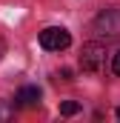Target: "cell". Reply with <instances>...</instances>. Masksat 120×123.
<instances>
[{
    "instance_id": "obj_1",
    "label": "cell",
    "mask_w": 120,
    "mask_h": 123,
    "mask_svg": "<svg viewBox=\"0 0 120 123\" xmlns=\"http://www.w3.org/2000/svg\"><path fill=\"white\" fill-rule=\"evenodd\" d=\"M106 46L103 43H86L83 46V52H80V66H83V72H91V74H97V72H103L106 69Z\"/></svg>"
},
{
    "instance_id": "obj_2",
    "label": "cell",
    "mask_w": 120,
    "mask_h": 123,
    "mask_svg": "<svg viewBox=\"0 0 120 123\" xmlns=\"http://www.w3.org/2000/svg\"><path fill=\"white\" fill-rule=\"evenodd\" d=\"M69 43H72V34L63 26H49L40 31V46L46 52H63V49H69Z\"/></svg>"
},
{
    "instance_id": "obj_3",
    "label": "cell",
    "mask_w": 120,
    "mask_h": 123,
    "mask_svg": "<svg viewBox=\"0 0 120 123\" xmlns=\"http://www.w3.org/2000/svg\"><path fill=\"white\" fill-rule=\"evenodd\" d=\"M94 31L103 37H120V9H106L97 14L94 20Z\"/></svg>"
},
{
    "instance_id": "obj_4",
    "label": "cell",
    "mask_w": 120,
    "mask_h": 123,
    "mask_svg": "<svg viewBox=\"0 0 120 123\" xmlns=\"http://www.w3.org/2000/svg\"><path fill=\"white\" fill-rule=\"evenodd\" d=\"M14 100H17V106H37L40 103V89L37 86H23Z\"/></svg>"
},
{
    "instance_id": "obj_5",
    "label": "cell",
    "mask_w": 120,
    "mask_h": 123,
    "mask_svg": "<svg viewBox=\"0 0 120 123\" xmlns=\"http://www.w3.org/2000/svg\"><path fill=\"white\" fill-rule=\"evenodd\" d=\"M77 112H80V103H74V100L60 103V115H63V117H72V115H77Z\"/></svg>"
},
{
    "instance_id": "obj_6",
    "label": "cell",
    "mask_w": 120,
    "mask_h": 123,
    "mask_svg": "<svg viewBox=\"0 0 120 123\" xmlns=\"http://www.w3.org/2000/svg\"><path fill=\"white\" fill-rule=\"evenodd\" d=\"M112 72L120 77V52H114V57H112Z\"/></svg>"
},
{
    "instance_id": "obj_7",
    "label": "cell",
    "mask_w": 120,
    "mask_h": 123,
    "mask_svg": "<svg viewBox=\"0 0 120 123\" xmlns=\"http://www.w3.org/2000/svg\"><path fill=\"white\" fill-rule=\"evenodd\" d=\"M9 115H12V109H6V106L0 103V117H9Z\"/></svg>"
},
{
    "instance_id": "obj_8",
    "label": "cell",
    "mask_w": 120,
    "mask_h": 123,
    "mask_svg": "<svg viewBox=\"0 0 120 123\" xmlns=\"http://www.w3.org/2000/svg\"><path fill=\"white\" fill-rule=\"evenodd\" d=\"M3 55H6V40L0 37V60H3Z\"/></svg>"
},
{
    "instance_id": "obj_9",
    "label": "cell",
    "mask_w": 120,
    "mask_h": 123,
    "mask_svg": "<svg viewBox=\"0 0 120 123\" xmlns=\"http://www.w3.org/2000/svg\"><path fill=\"white\" fill-rule=\"evenodd\" d=\"M117 117H120V109H117Z\"/></svg>"
}]
</instances>
